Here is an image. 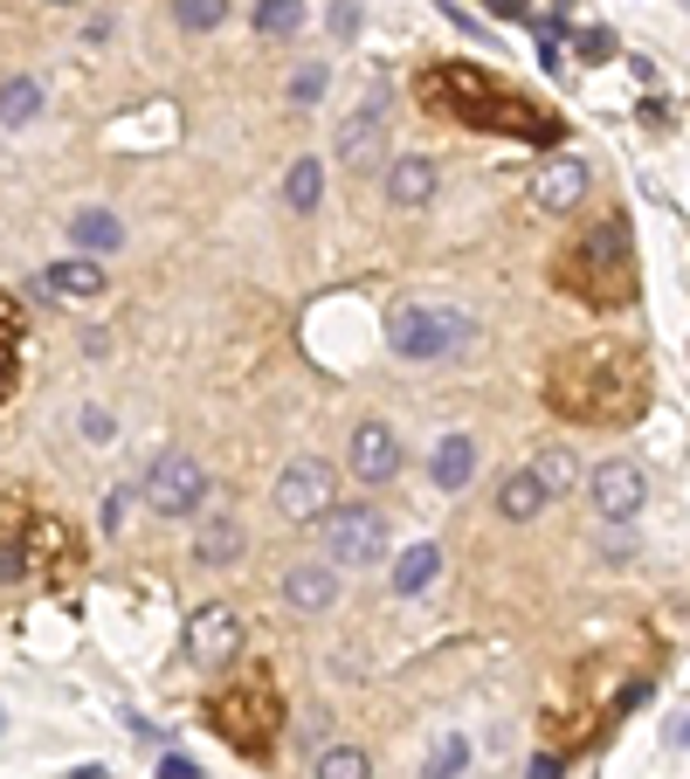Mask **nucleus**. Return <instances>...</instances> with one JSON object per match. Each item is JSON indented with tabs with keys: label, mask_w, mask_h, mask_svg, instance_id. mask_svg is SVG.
<instances>
[{
	"label": "nucleus",
	"mask_w": 690,
	"mask_h": 779,
	"mask_svg": "<svg viewBox=\"0 0 690 779\" xmlns=\"http://www.w3.org/2000/svg\"><path fill=\"white\" fill-rule=\"evenodd\" d=\"M284 200H291V215H318V200H325V166L318 160H297L284 173Z\"/></svg>",
	"instance_id": "5701e85b"
},
{
	"label": "nucleus",
	"mask_w": 690,
	"mask_h": 779,
	"mask_svg": "<svg viewBox=\"0 0 690 779\" xmlns=\"http://www.w3.org/2000/svg\"><path fill=\"white\" fill-rule=\"evenodd\" d=\"M29 118H42V84L35 76H8L0 84V124H29Z\"/></svg>",
	"instance_id": "393cba45"
},
{
	"label": "nucleus",
	"mask_w": 690,
	"mask_h": 779,
	"mask_svg": "<svg viewBox=\"0 0 690 779\" xmlns=\"http://www.w3.org/2000/svg\"><path fill=\"white\" fill-rule=\"evenodd\" d=\"M284 601H291L297 614H325L331 601H339V566H331V559L291 566V573H284Z\"/></svg>",
	"instance_id": "dca6fc26"
},
{
	"label": "nucleus",
	"mask_w": 690,
	"mask_h": 779,
	"mask_svg": "<svg viewBox=\"0 0 690 779\" xmlns=\"http://www.w3.org/2000/svg\"><path fill=\"white\" fill-rule=\"evenodd\" d=\"M532 470L546 476V490H573V483H580V462H573V449H546L539 462H532Z\"/></svg>",
	"instance_id": "c85d7f7f"
},
{
	"label": "nucleus",
	"mask_w": 690,
	"mask_h": 779,
	"mask_svg": "<svg viewBox=\"0 0 690 779\" xmlns=\"http://www.w3.org/2000/svg\"><path fill=\"white\" fill-rule=\"evenodd\" d=\"M587 490H594V511L607 517V525H628V517L649 504V476L635 470V462H622V456L601 462V470L587 476Z\"/></svg>",
	"instance_id": "9b49d317"
},
{
	"label": "nucleus",
	"mask_w": 690,
	"mask_h": 779,
	"mask_svg": "<svg viewBox=\"0 0 690 779\" xmlns=\"http://www.w3.org/2000/svg\"><path fill=\"white\" fill-rule=\"evenodd\" d=\"M173 21H180L187 35H208L228 21V0H173Z\"/></svg>",
	"instance_id": "bb28decb"
},
{
	"label": "nucleus",
	"mask_w": 690,
	"mask_h": 779,
	"mask_svg": "<svg viewBox=\"0 0 690 779\" xmlns=\"http://www.w3.org/2000/svg\"><path fill=\"white\" fill-rule=\"evenodd\" d=\"M160 779H200V766L180 759V751H166V759H160Z\"/></svg>",
	"instance_id": "473e14b6"
},
{
	"label": "nucleus",
	"mask_w": 690,
	"mask_h": 779,
	"mask_svg": "<svg viewBox=\"0 0 690 779\" xmlns=\"http://www.w3.org/2000/svg\"><path fill=\"white\" fill-rule=\"evenodd\" d=\"M546 504H552V490H546L539 470H511V476L497 483V517H511V525H532Z\"/></svg>",
	"instance_id": "f3484780"
},
{
	"label": "nucleus",
	"mask_w": 690,
	"mask_h": 779,
	"mask_svg": "<svg viewBox=\"0 0 690 779\" xmlns=\"http://www.w3.org/2000/svg\"><path fill=\"white\" fill-rule=\"evenodd\" d=\"M318 525H325V559L331 566H380L387 559V517L373 504H331Z\"/></svg>",
	"instance_id": "423d86ee"
},
{
	"label": "nucleus",
	"mask_w": 690,
	"mask_h": 779,
	"mask_svg": "<svg viewBox=\"0 0 690 779\" xmlns=\"http://www.w3.org/2000/svg\"><path fill=\"white\" fill-rule=\"evenodd\" d=\"M483 8H491L497 21H532V8H525V0H483Z\"/></svg>",
	"instance_id": "72a5a7b5"
},
{
	"label": "nucleus",
	"mask_w": 690,
	"mask_h": 779,
	"mask_svg": "<svg viewBox=\"0 0 690 779\" xmlns=\"http://www.w3.org/2000/svg\"><path fill=\"white\" fill-rule=\"evenodd\" d=\"M587 187H594V173H587V160H546L539 173L525 179V194L539 215H573V207L587 200Z\"/></svg>",
	"instance_id": "ddd939ff"
},
{
	"label": "nucleus",
	"mask_w": 690,
	"mask_h": 779,
	"mask_svg": "<svg viewBox=\"0 0 690 779\" xmlns=\"http://www.w3.org/2000/svg\"><path fill=\"white\" fill-rule=\"evenodd\" d=\"M415 103L442 124H470V132H504V139H525V145H559L567 139V118L552 103L511 90L497 69L483 63H428L415 76Z\"/></svg>",
	"instance_id": "f03ea898"
},
{
	"label": "nucleus",
	"mask_w": 690,
	"mask_h": 779,
	"mask_svg": "<svg viewBox=\"0 0 690 779\" xmlns=\"http://www.w3.org/2000/svg\"><path fill=\"white\" fill-rule=\"evenodd\" d=\"M573 48H580L587 63H601V56H615V35H607V29H580V35H573Z\"/></svg>",
	"instance_id": "7c9ffc66"
},
{
	"label": "nucleus",
	"mask_w": 690,
	"mask_h": 779,
	"mask_svg": "<svg viewBox=\"0 0 690 779\" xmlns=\"http://www.w3.org/2000/svg\"><path fill=\"white\" fill-rule=\"evenodd\" d=\"M242 656V614L228 601H208L187 614V662L194 669H228Z\"/></svg>",
	"instance_id": "1a4fd4ad"
},
{
	"label": "nucleus",
	"mask_w": 690,
	"mask_h": 779,
	"mask_svg": "<svg viewBox=\"0 0 690 779\" xmlns=\"http://www.w3.org/2000/svg\"><path fill=\"white\" fill-rule=\"evenodd\" d=\"M331 35H339V42L360 35V14H352V0H339V8H331Z\"/></svg>",
	"instance_id": "2f4dec72"
},
{
	"label": "nucleus",
	"mask_w": 690,
	"mask_h": 779,
	"mask_svg": "<svg viewBox=\"0 0 690 779\" xmlns=\"http://www.w3.org/2000/svg\"><path fill=\"white\" fill-rule=\"evenodd\" d=\"M546 407L573 428H635L649 414V359L628 339H580L546 359Z\"/></svg>",
	"instance_id": "f257e3e1"
},
{
	"label": "nucleus",
	"mask_w": 690,
	"mask_h": 779,
	"mask_svg": "<svg viewBox=\"0 0 690 779\" xmlns=\"http://www.w3.org/2000/svg\"><path fill=\"white\" fill-rule=\"evenodd\" d=\"M683 8H690V0H683Z\"/></svg>",
	"instance_id": "c9c22d12"
},
{
	"label": "nucleus",
	"mask_w": 690,
	"mask_h": 779,
	"mask_svg": "<svg viewBox=\"0 0 690 779\" xmlns=\"http://www.w3.org/2000/svg\"><path fill=\"white\" fill-rule=\"evenodd\" d=\"M552 283L587 310H628L635 304V235L622 215H601L594 228H580L573 242H559Z\"/></svg>",
	"instance_id": "7ed1b4c3"
},
{
	"label": "nucleus",
	"mask_w": 690,
	"mask_h": 779,
	"mask_svg": "<svg viewBox=\"0 0 690 779\" xmlns=\"http://www.w3.org/2000/svg\"><path fill=\"white\" fill-rule=\"evenodd\" d=\"M35 290H42L48 304H97V297L111 290V283H105V270H97V263L69 255V263H48V270L35 276Z\"/></svg>",
	"instance_id": "4468645a"
},
{
	"label": "nucleus",
	"mask_w": 690,
	"mask_h": 779,
	"mask_svg": "<svg viewBox=\"0 0 690 779\" xmlns=\"http://www.w3.org/2000/svg\"><path fill=\"white\" fill-rule=\"evenodd\" d=\"M428 476H436V490H470V476H477V441L470 435H442Z\"/></svg>",
	"instance_id": "a211bd4d"
},
{
	"label": "nucleus",
	"mask_w": 690,
	"mask_h": 779,
	"mask_svg": "<svg viewBox=\"0 0 690 779\" xmlns=\"http://www.w3.org/2000/svg\"><path fill=\"white\" fill-rule=\"evenodd\" d=\"M21 339H29V325H21V304L0 297V407H8L14 380H21Z\"/></svg>",
	"instance_id": "aec40b11"
},
{
	"label": "nucleus",
	"mask_w": 690,
	"mask_h": 779,
	"mask_svg": "<svg viewBox=\"0 0 690 779\" xmlns=\"http://www.w3.org/2000/svg\"><path fill=\"white\" fill-rule=\"evenodd\" d=\"M463 766H470V738H463V732H449L436 751H428V772H421V779H456Z\"/></svg>",
	"instance_id": "cd10ccee"
},
{
	"label": "nucleus",
	"mask_w": 690,
	"mask_h": 779,
	"mask_svg": "<svg viewBox=\"0 0 690 779\" xmlns=\"http://www.w3.org/2000/svg\"><path fill=\"white\" fill-rule=\"evenodd\" d=\"M208 724L242 751V759H270L276 732H284V690H276L270 669H249L242 683H221L208 696Z\"/></svg>",
	"instance_id": "20e7f679"
},
{
	"label": "nucleus",
	"mask_w": 690,
	"mask_h": 779,
	"mask_svg": "<svg viewBox=\"0 0 690 779\" xmlns=\"http://www.w3.org/2000/svg\"><path fill=\"white\" fill-rule=\"evenodd\" d=\"M387 200L394 207H407V215H415V207H428L436 200V187H442V166L436 160H421V152H407V160H387Z\"/></svg>",
	"instance_id": "2eb2a0df"
},
{
	"label": "nucleus",
	"mask_w": 690,
	"mask_h": 779,
	"mask_svg": "<svg viewBox=\"0 0 690 779\" xmlns=\"http://www.w3.org/2000/svg\"><path fill=\"white\" fill-rule=\"evenodd\" d=\"M532 779H559V759L546 751V759H532Z\"/></svg>",
	"instance_id": "f704fd0d"
},
{
	"label": "nucleus",
	"mask_w": 690,
	"mask_h": 779,
	"mask_svg": "<svg viewBox=\"0 0 690 779\" xmlns=\"http://www.w3.org/2000/svg\"><path fill=\"white\" fill-rule=\"evenodd\" d=\"M331 490H339L331 462H318V456H291L284 476H276V511H284L291 525H311V517L331 511Z\"/></svg>",
	"instance_id": "6e6552de"
},
{
	"label": "nucleus",
	"mask_w": 690,
	"mask_h": 779,
	"mask_svg": "<svg viewBox=\"0 0 690 779\" xmlns=\"http://www.w3.org/2000/svg\"><path fill=\"white\" fill-rule=\"evenodd\" d=\"M249 21H255V35L284 42V35H297V29H304V0H255Z\"/></svg>",
	"instance_id": "b1692460"
},
{
	"label": "nucleus",
	"mask_w": 690,
	"mask_h": 779,
	"mask_svg": "<svg viewBox=\"0 0 690 779\" xmlns=\"http://www.w3.org/2000/svg\"><path fill=\"white\" fill-rule=\"evenodd\" d=\"M401 435L387 428V421H360L352 428V441H346V470H352V483H366V490H380V483H394L401 476Z\"/></svg>",
	"instance_id": "9d476101"
},
{
	"label": "nucleus",
	"mask_w": 690,
	"mask_h": 779,
	"mask_svg": "<svg viewBox=\"0 0 690 779\" xmlns=\"http://www.w3.org/2000/svg\"><path fill=\"white\" fill-rule=\"evenodd\" d=\"M311 779H373V759H366L360 745H325L318 766H311Z\"/></svg>",
	"instance_id": "a878e982"
},
{
	"label": "nucleus",
	"mask_w": 690,
	"mask_h": 779,
	"mask_svg": "<svg viewBox=\"0 0 690 779\" xmlns=\"http://www.w3.org/2000/svg\"><path fill=\"white\" fill-rule=\"evenodd\" d=\"M194 559H200V566H236V559H242V525L215 511L208 525L194 531Z\"/></svg>",
	"instance_id": "412c9836"
},
{
	"label": "nucleus",
	"mask_w": 690,
	"mask_h": 779,
	"mask_svg": "<svg viewBox=\"0 0 690 779\" xmlns=\"http://www.w3.org/2000/svg\"><path fill=\"white\" fill-rule=\"evenodd\" d=\"M56 8H63V0H56Z\"/></svg>",
	"instance_id": "e433bc0d"
},
{
	"label": "nucleus",
	"mask_w": 690,
	"mask_h": 779,
	"mask_svg": "<svg viewBox=\"0 0 690 779\" xmlns=\"http://www.w3.org/2000/svg\"><path fill=\"white\" fill-rule=\"evenodd\" d=\"M470 339H477V318H470V310H456V304H401L387 318V352L415 359V366L463 352Z\"/></svg>",
	"instance_id": "39448f33"
},
{
	"label": "nucleus",
	"mask_w": 690,
	"mask_h": 779,
	"mask_svg": "<svg viewBox=\"0 0 690 779\" xmlns=\"http://www.w3.org/2000/svg\"><path fill=\"white\" fill-rule=\"evenodd\" d=\"M145 504L160 517H200L208 511V470L187 449H160L145 470Z\"/></svg>",
	"instance_id": "0eeeda50"
},
{
	"label": "nucleus",
	"mask_w": 690,
	"mask_h": 779,
	"mask_svg": "<svg viewBox=\"0 0 690 779\" xmlns=\"http://www.w3.org/2000/svg\"><path fill=\"white\" fill-rule=\"evenodd\" d=\"M325 84H331V69H325V63H304V69L291 76V103H318Z\"/></svg>",
	"instance_id": "c756f323"
},
{
	"label": "nucleus",
	"mask_w": 690,
	"mask_h": 779,
	"mask_svg": "<svg viewBox=\"0 0 690 779\" xmlns=\"http://www.w3.org/2000/svg\"><path fill=\"white\" fill-rule=\"evenodd\" d=\"M69 235H76V249H90V255H111V249H124V221L111 215V207H84V215L69 221Z\"/></svg>",
	"instance_id": "4be33fe9"
},
{
	"label": "nucleus",
	"mask_w": 690,
	"mask_h": 779,
	"mask_svg": "<svg viewBox=\"0 0 690 779\" xmlns=\"http://www.w3.org/2000/svg\"><path fill=\"white\" fill-rule=\"evenodd\" d=\"M436 573H442V545H407V552L394 559V593H401V601H415V593H428V586H436Z\"/></svg>",
	"instance_id": "6ab92c4d"
},
{
	"label": "nucleus",
	"mask_w": 690,
	"mask_h": 779,
	"mask_svg": "<svg viewBox=\"0 0 690 779\" xmlns=\"http://www.w3.org/2000/svg\"><path fill=\"white\" fill-rule=\"evenodd\" d=\"M331 152H339L346 173H387V160H394V152H387V118H380L373 103H366V111H352L339 124V145H331Z\"/></svg>",
	"instance_id": "f8f14e48"
}]
</instances>
